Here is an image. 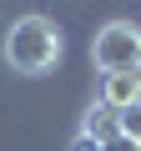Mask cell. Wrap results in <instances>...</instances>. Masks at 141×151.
I'll use <instances>...</instances> for the list:
<instances>
[{"mask_svg":"<svg viewBox=\"0 0 141 151\" xmlns=\"http://www.w3.org/2000/svg\"><path fill=\"white\" fill-rule=\"evenodd\" d=\"M60 50H65L60 25L45 20V15H20V20L5 30V45H0L5 65L20 70V76H50V70L60 65Z\"/></svg>","mask_w":141,"mask_h":151,"instance_id":"obj_1","label":"cell"},{"mask_svg":"<svg viewBox=\"0 0 141 151\" xmlns=\"http://www.w3.org/2000/svg\"><path fill=\"white\" fill-rule=\"evenodd\" d=\"M91 60L96 70H136L141 65V25L136 20H106L91 40Z\"/></svg>","mask_w":141,"mask_h":151,"instance_id":"obj_2","label":"cell"},{"mask_svg":"<svg viewBox=\"0 0 141 151\" xmlns=\"http://www.w3.org/2000/svg\"><path fill=\"white\" fill-rule=\"evenodd\" d=\"M96 101H101V106H111V111H126V106L136 101V70H106V76H101Z\"/></svg>","mask_w":141,"mask_h":151,"instance_id":"obj_3","label":"cell"},{"mask_svg":"<svg viewBox=\"0 0 141 151\" xmlns=\"http://www.w3.org/2000/svg\"><path fill=\"white\" fill-rule=\"evenodd\" d=\"M81 136H91V141H111V136H121V111H111V106H91L86 116H81Z\"/></svg>","mask_w":141,"mask_h":151,"instance_id":"obj_4","label":"cell"},{"mask_svg":"<svg viewBox=\"0 0 141 151\" xmlns=\"http://www.w3.org/2000/svg\"><path fill=\"white\" fill-rule=\"evenodd\" d=\"M121 136H126V141H136V146H141V101H131V106H126V111H121Z\"/></svg>","mask_w":141,"mask_h":151,"instance_id":"obj_5","label":"cell"},{"mask_svg":"<svg viewBox=\"0 0 141 151\" xmlns=\"http://www.w3.org/2000/svg\"><path fill=\"white\" fill-rule=\"evenodd\" d=\"M101 151H141V146L126 141V136H111V141H101Z\"/></svg>","mask_w":141,"mask_h":151,"instance_id":"obj_6","label":"cell"},{"mask_svg":"<svg viewBox=\"0 0 141 151\" xmlns=\"http://www.w3.org/2000/svg\"><path fill=\"white\" fill-rule=\"evenodd\" d=\"M70 151H101V141H91V136H76V141H70Z\"/></svg>","mask_w":141,"mask_h":151,"instance_id":"obj_7","label":"cell"},{"mask_svg":"<svg viewBox=\"0 0 141 151\" xmlns=\"http://www.w3.org/2000/svg\"><path fill=\"white\" fill-rule=\"evenodd\" d=\"M136 101H141V65H136Z\"/></svg>","mask_w":141,"mask_h":151,"instance_id":"obj_8","label":"cell"}]
</instances>
